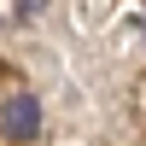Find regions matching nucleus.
Instances as JSON below:
<instances>
[{"mask_svg":"<svg viewBox=\"0 0 146 146\" xmlns=\"http://www.w3.org/2000/svg\"><path fill=\"white\" fill-rule=\"evenodd\" d=\"M0 129H6V140H35L41 135V105L29 94H12L6 111H0Z\"/></svg>","mask_w":146,"mask_h":146,"instance_id":"f257e3e1","label":"nucleus"}]
</instances>
